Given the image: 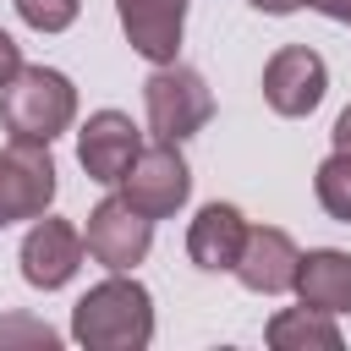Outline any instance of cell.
Listing matches in <instances>:
<instances>
[{
    "label": "cell",
    "mask_w": 351,
    "mask_h": 351,
    "mask_svg": "<svg viewBox=\"0 0 351 351\" xmlns=\"http://www.w3.org/2000/svg\"><path fill=\"white\" fill-rule=\"evenodd\" d=\"M71 340L88 351H143L154 340V296L126 274L99 280L71 307Z\"/></svg>",
    "instance_id": "6da1fadb"
},
{
    "label": "cell",
    "mask_w": 351,
    "mask_h": 351,
    "mask_svg": "<svg viewBox=\"0 0 351 351\" xmlns=\"http://www.w3.org/2000/svg\"><path fill=\"white\" fill-rule=\"evenodd\" d=\"M77 115V88L55 66H22L0 88V121L22 143H55Z\"/></svg>",
    "instance_id": "7a4b0ae2"
},
{
    "label": "cell",
    "mask_w": 351,
    "mask_h": 351,
    "mask_svg": "<svg viewBox=\"0 0 351 351\" xmlns=\"http://www.w3.org/2000/svg\"><path fill=\"white\" fill-rule=\"evenodd\" d=\"M143 110H148V132L159 143H181L192 132L208 126L214 115V93L192 66H154V77L143 82Z\"/></svg>",
    "instance_id": "3957f363"
},
{
    "label": "cell",
    "mask_w": 351,
    "mask_h": 351,
    "mask_svg": "<svg viewBox=\"0 0 351 351\" xmlns=\"http://www.w3.org/2000/svg\"><path fill=\"white\" fill-rule=\"evenodd\" d=\"M115 186H121V197L137 214L165 219V214H176L192 197V170H186V159H181L176 143H154V148H137V159L126 165V176Z\"/></svg>",
    "instance_id": "277c9868"
},
{
    "label": "cell",
    "mask_w": 351,
    "mask_h": 351,
    "mask_svg": "<svg viewBox=\"0 0 351 351\" xmlns=\"http://www.w3.org/2000/svg\"><path fill=\"white\" fill-rule=\"evenodd\" d=\"M55 203V159L49 143H22L0 148V230L16 219H38Z\"/></svg>",
    "instance_id": "5b68a950"
},
{
    "label": "cell",
    "mask_w": 351,
    "mask_h": 351,
    "mask_svg": "<svg viewBox=\"0 0 351 351\" xmlns=\"http://www.w3.org/2000/svg\"><path fill=\"white\" fill-rule=\"evenodd\" d=\"M324 88H329V66H324V55L307 49V44H285V49H274L269 66H263V99H269V110L285 115V121L313 115V110L324 104Z\"/></svg>",
    "instance_id": "8992f818"
},
{
    "label": "cell",
    "mask_w": 351,
    "mask_h": 351,
    "mask_svg": "<svg viewBox=\"0 0 351 351\" xmlns=\"http://www.w3.org/2000/svg\"><path fill=\"white\" fill-rule=\"evenodd\" d=\"M82 247L110 269V274H126L148 258L154 247V219L137 214L126 197H104L93 214H88V230H82Z\"/></svg>",
    "instance_id": "52a82bcc"
},
{
    "label": "cell",
    "mask_w": 351,
    "mask_h": 351,
    "mask_svg": "<svg viewBox=\"0 0 351 351\" xmlns=\"http://www.w3.org/2000/svg\"><path fill=\"white\" fill-rule=\"evenodd\" d=\"M82 230L71 219H49L38 214V225L22 236V280L38 291H60L77 269H82Z\"/></svg>",
    "instance_id": "ba28073f"
},
{
    "label": "cell",
    "mask_w": 351,
    "mask_h": 351,
    "mask_svg": "<svg viewBox=\"0 0 351 351\" xmlns=\"http://www.w3.org/2000/svg\"><path fill=\"white\" fill-rule=\"evenodd\" d=\"M137 148H143V137H137L132 115H121V110H99L77 132V165L88 170V181H104V186H115L126 176Z\"/></svg>",
    "instance_id": "9c48e42d"
},
{
    "label": "cell",
    "mask_w": 351,
    "mask_h": 351,
    "mask_svg": "<svg viewBox=\"0 0 351 351\" xmlns=\"http://www.w3.org/2000/svg\"><path fill=\"white\" fill-rule=\"evenodd\" d=\"M296 263H302V252H296V241H291L285 230H274V225H247V241H241L230 274H236L247 291H258V296H280V291L296 285Z\"/></svg>",
    "instance_id": "30bf717a"
},
{
    "label": "cell",
    "mask_w": 351,
    "mask_h": 351,
    "mask_svg": "<svg viewBox=\"0 0 351 351\" xmlns=\"http://www.w3.org/2000/svg\"><path fill=\"white\" fill-rule=\"evenodd\" d=\"M121 11V27H126V44L154 60V66H170L176 49H181V27H186V0H115Z\"/></svg>",
    "instance_id": "8fae6325"
},
{
    "label": "cell",
    "mask_w": 351,
    "mask_h": 351,
    "mask_svg": "<svg viewBox=\"0 0 351 351\" xmlns=\"http://www.w3.org/2000/svg\"><path fill=\"white\" fill-rule=\"evenodd\" d=\"M247 241V219L236 203H203L192 230H186V258L203 269V274H225L236 269V252Z\"/></svg>",
    "instance_id": "7c38bea8"
},
{
    "label": "cell",
    "mask_w": 351,
    "mask_h": 351,
    "mask_svg": "<svg viewBox=\"0 0 351 351\" xmlns=\"http://www.w3.org/2000/svg\"><path fill=\"white\" fill-rule=\"evenodd\" d=\"M302 307H318V313H351V252L340 247H318V252H302L296 263V285Z\"/></svg>",
    "instance_id": "4fadbf2b"
},
{
    "label": "cell",
    "mask_w": 351,
    "mask_h": 351,
    "mask_svg": "<svg viewBox=\"0 0 351 351\" xmlns=\"http://www.w3.org/2000/svg\"><path fill=\"white\" fill-rule=\"evenodd\" d=\"M269 346H274V351H340L335 313H318V307H285V313L269 318Z\"/></svg>",
    "instance_id": "5bb4252c"
},
{
    "label": "cell",
    "mask_w": 351,
    "mask_h": 351,
    "mask_svg": "<svg viewBox=\"0 0 351 351\" xmlns=\"http://www.w3.org/2000/svg\"><path fill=\"white\" fill-rule=\"evenodd\" d=\"M313 192H318V203H324V214H329V219L351 225V154H340V148H335V154L318 165Z\"/></svg>",
    "instance_id": "9a60e30c"
},
{
    "label": "cell",
    "mask_w": 351,
    "mask_h": 351,
    "mask_svg": "<svg viewBox=\"0 0 351 351\" xmlns=\"http://www.w3.org/2000/svg\"><path fill=\"white\" fill-rule=\"evenodd\" d=\"M55 346H60V335L44 318H27V313L0 318V351H55Z\"/></svg>",
    "instance_id": "2e32d148"
},
{
    "label": "cell",
    "mask_w": 351,
    "mask_h": 351,
    "mask_svg": "<svg viewBox=\"0 0 351 351\" xmlns=\"http://www.w3.org/2000/svg\"><path fill=\"white\" fill-rule=\"evenodd\" d=\"M11 5L33 33H66L82 11V0H11Z\"/></svg>",
    "instance_id": "e0dca14e"
},
{
    "label": "cell",
    "mask_w": 351,
    "mask_h": 351,
    "mask_svg": "<svg viewBox=\"0 0 351 351\" xmlns=\"http://www.w3.org/2000/svg\"><path fill=\"white\" fill-rule=\"evenodd\" d=\"M16 71H22V49H16V38H11L5 27H0V88H5V82H11Z\"/></svg>",
    "instance_id": "ac0fdd59"
},
{
    "label": "cell",
    "mask_w": 351,
    "mask_h": 351,
    "mask_svg": "<svg viewBox=\"0 0 351 351\" xmlns=\"http://www.w3.org/2000/svg\"><path fill=\"white\" fill-rule=\"evenodd\" d=\"M307 5H313V11H324L329 22H346V27H351V0H307Z\"/></svg>",
    "instance_id": "d6986e66"
},
{
    "label": "cell",
    "mask_w": 351,
    "mask_h": 351,
    "mask_svg": "<svg viewBox=\"0 0 351 351\" xmlns=\"http://www.w3.org/2000/svg\"><path fill=\"white\" fill-rule=\"evenodd\" d=\"M329 137H335V148H340V154H351V104L335 115V132H329Z\"/></svg>",
    "instance_id": "ffe728a7"
},
{
    "label": "cell",
    "mask_w": 351,
    "mask_h": 351,
    "mask_svg": "<svg viewBox=\"0 0 351 351\" xmlns=\"http://www.w3.org/2000/svg\"><path fill=\"white\" fill-rule=\"evenodd\" d=\"M258 11H269V16H285V11H296V5H307V0H252Z\"/></svg>",
    "instance_id": "44dd1931"
}]
</instances>
